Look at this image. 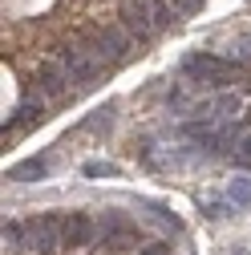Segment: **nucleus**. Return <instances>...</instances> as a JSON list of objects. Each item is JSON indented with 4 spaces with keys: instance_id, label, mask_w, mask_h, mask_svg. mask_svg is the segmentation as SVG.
Segmentation results:
<instances>
[{
    "instance_id": "f257e3e1",
    "label": "nucleus",
    "mask_w": 251,
    "mask_h": 255,
    "mask_svg": "<svg viewBox=\"0 0 251 255\" xmlns=\"http://www.w3.org/2000/svg\"><path fill=\"white\" fill-rule=\"evenodd\" d=\"M174 8L166 4V0H122V20L138 41H150V37H158L162 28L174 24Z\"/></svg>"
},
{
    "instance_id": "f03ea898",
    "label": "nucleus",
    "mask_w": 251,
    "mask_h": 255,
    "mask_svg": "<svg viewBox=\"0 0 251 255\" xmlns=\"http://www.w3.org/2000/svg\"><path fill=\"white\" fill-rule=\"evenodd\" d=\"M182 73L195 77V81H207V85H239V77H243V69L235 61L211 57V53H191L182 61Z\"/></svg>"
},
{
    "instance_id": "7ed1b4c3",
    "label": "nucleus",
    "mask_w": 251,
    "mask_h": 255,
    "mask_svg": "<svg viewBox=\"0 0 251 255\" xmlns=\"http://www.w3.org/2000/svg\"><path fill=\"white\" fill-rule=\"evenodd\" d=\"M61 65H65L69 69V77L73 81H93V77H98L106 65H110V61H106V53L98 49V41H93V45H85V41H73V45H65V49H61Z\"/></svg>"
},
{
    "instance_id": "20e7f679",
    "label": "nucleus",
    "mask_w": 251,
    "mask_h": 255,
    "mask_svg": "<svg viewBox=\"0 0 251 255\" xmlns=\"http://www.w3.org/2000/svg\"><path fill=\"white\" fill-rule=\"evenodd\" d=\"M61 243H65L61 219L41 215V219H28V223H24V239H20V247H24L28 255H53Z\"/></svg>"
},
{
    "instance_id": "39448f33",
    "label": "nucleus",
    "mask_w": 251,
    "mask_h": 255,
    "mask_svg": "<svg viewBox=\"0 0 251 255\" xmlns=\"http://www.w3.org/2000/svg\"><path fill=\"white\" fill-rule=\"evenodd\" d=\"M134 41H138V37H134L126 24H110V28H102V33H98V49L106 53L110 65H118V61L130 57V53H134Z\"/></svg>"
},
{
    "instance_id": "423d86ee",
    "label": "nucleus",
    "mask_w": 251,
    "mask_h": 255,
    "mask_svg": "<svg viewBox=\"0 0 251 255\" xmlns=\"http://www.w3.org/2000/svg\"><path fill=\"white\" fill-rule=\"evenodd\" d=\"M69 69L61 65V57H53V61H41V69H37V89L45 93V98H61V93L69 89Z\"/></svg>"
},
{
    "instance_id": "0eeeda50",
    "label": "nucleus",
    "mask_w": 251,
    "mask_h": 255,
    "mask_svg": "<svg viewBox=\"0 0 251 255\" xmlns=\"http://www.w3.org/2000/svg\"><path fill=\"white\" fill-rule=\"evenodd\" d=\"M61 231H65V243H69V247H89L93 239H98V227H93V219L81 215V211H73V215L61 219Z\"/></svg>"
},
{
    "instance_id": "6e6552de",
    "label": "nucleus",
    "mask_w": 251,
    "mask_h": 255,
    "mask_svg": "<svg viewBox=\"0 0 251 255\" xmlns=\"http://www.w3.org/2000/svg\"><path fill=\"white\" fill-rule=\"evenodd\" d=\"M45 174H49V158H24L20 166L8 170L12 182H37V178H45Z\"/></svg>"
},
{
    "instance_id": "1a4fd4ad",
    "label": "nucleus",
    "mask_w": 251,
    "mask_h": 255,
    "mask_svg": "<svg viewBox=\"0 0 251 255\" xmlns=\"http://www.w3.org/2000/svg\"><path fill=\"white\" fill-rule=\"evenodd\" d=\"M37 118H45V98H24L20 106H16V114H12V122H4V130L8 126H28V122H37Z\"/></svg>"
},
{
    "instance_id": "9d476101",
    "label": "nucleus",
    "mask_w": 251,
    "mask_h": 255,
    "mask_svg": "<svg viewBox=\"0 0 251 255\" xmlns=\"http://www.w3.org/2000/svg\"><path fill=\"white\" fill-rule=\"evenodd\" d=\"M227 199H231L239 211H247V207H251V178H247V174L231 178V186H227Z\"/></svg>"
},
{
    "instance_id": "9b49d317",
    "label": "nucleus",
    "mask_w": 251,
    "mask_h": 255,
    "mask_svg": "<svg viewBox=\"0 0 251 255\" xmlns=\"http://www.w3.org/2000/svg\"><path fill=\"white\" fill-rule=\"evenodd\" d=\"M98 235H102L106 243H122V239H126V223H122L118 215H106L102 227H98Z\"/></svg>"
},
{
    "instance_id": "f8f14e48",
    "label": "nucleus",
    "mask_w": 251,
    "mask_h": 255,
    "mask_svg": "<svg viewBox=\"0 0 251 255\" xmlns=\"http://www.w3.org/2000/svg\"><path fill=\"white\" fill-rule=\"evenodd\" d=\"M227 61H235L239 69H243V65H251V37L231 41V45H227Z\"/></svg>"
},
{
    "instance_id": "ddd939ff",
    "label": "nucleus",
    "mask_w": 251,
    "mask_h": 255,
    "mask_svg": "<svg viewBox=\"0 0 251 255\" xmlns=\"http://www.w3.org/2000/svg\"><path fill=\"white\" fill-rule=\"evenodd\" d=\"M81 174H85V178H114V174H118V166H114V162H85V166H81Z\"/></svg>"
},
{
    "instance_id": "4468645a",
    "label": "nucleus",
    "mask_w": 251,
    "mask_h": 255,
    "mask_svg": "<svg viewBox=\"0 0 251 255\" xmlns=\"http://www.w3.org/2000/svg\"><path fill=\"white\" fill-rule=\"evenodd\" d=\"M231 158H235V166H251V134L235 146V154H231Z\"/></svg>"
},
{
    "instance_id": "2eb2a0df",
    "label": "nucleus",
    "mask_w": 251,
    "mask_h": 255,
    "mask_svg": "<svg viewBox=\"0 0 251 255\" xmlns=\"http://www.w3.org/2000/svg\"><path fill=\"white\" fill-rule=\"evenodd\" d=\"M110 114H114V106H102L98 114H93V118L85 122V130H102V126H110Z\"/></svg>"
},
{
    "instance_id": "dca6fc26",
    "label": "nucleus",
    "mask_w": 251,
    "mask_h": 255,
    "mask_svg": "<svg viewBox=\"0 0 251 255\" xmlns=\"http://www.w3.org/2000/svg\"><path fill=\"white\" fill-rule=\"evenodd\" d=\"M231 207L235 203H207V215L211 219H223V215H231Z\"/></svg>"
},
{
    "instance_id": "f3484780",
    "label": "nucleus",
    "mask_w": 251,
    "mask_h": 255,
    "mask_svg": "<svg viewBox=\"0 0 251 255\" xmlns=\"http://www.w3.org/2000/svg\"><path fill=\"white\" fill-rule=\"evenodd\" d=\"M203 0H178V12H191V8H199Z\"/></svg>"
},
{
    "instance_id": "a211bd4d",
    "label": "nucleus",
    "mask_w": 251,
    "mask_h": 255,
    "mask_svg": "<svg viewBox=\"0 0 251 255\" xmlns=\"http://www.w3.org/2000/svg\"><path fill=\"white\" fill-rule=\"evenodd\" d=\"M142 255H166V247H162V243H158V247H146Z\"/></svg>"
}]
</instances>
